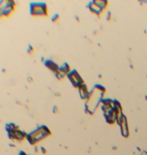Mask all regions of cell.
Instances as JSON below:
<instances>
[{"mask_svg": "<svg viewBox=\"0 0 147 155\" xmlns=\"http://www.w3.org/2000/svg\"><path fill=\"white\" fill-rule=\"evenodd\" d=\"M15 7H16L15 2L7 1V5L5 7V10H4V13H3L4 17H9V16L15 11Z\"/></svg>", "mask_w": 147, "mask_h": 155, "instance_id": "obj_5", "label": "cell"}, {"mask_svg": "<svg viewBox=\"0 0 147 155\" xmlns=\"http://www.w3.org/2000/svg\"><path fill=\"white\" fill-rule=\"evenodd\" d=\"M8 136L10 139L12 140H16V141H23L24 139H26L27 134L23 131H21L20 129H17L15 131H12V132L8 133Z\"/></svg>", "mask_w": 147, "mask_h": 155, "instance_id": "obj_4", "label": "cell"}, {"mask_svg": "<svg viewBox=\"0 0 147 155\" xmlns=\"http://www.w3.org/2000/svg\"><path fill=\"white\" fill-rule=\"evenodd\" d=\"M93 2L99 7V8H101L102 10H104V9H105L108 5V2L104 1V0H95V1H93Z\"/></svg>", "mask_w": 147, "mask_h": 155, "instance_id": "obj_10", "label": "cell"}, {"mask_svg": "<svg viewBox=\"0 0 147 155\" xmlns=\"http://www.w3.org/2000/svg\"><path fill=\"white\" fill-rule=\"evenodd\" d=\"M30 14L32 16H46L49 14L47 5L44 2H34L30 4Z\"/></svg>", "mask_w": 147, "mask_h": 155, "instance_id": "obj_2", "label": "cell"}, {"mask_svg": "<svg viewBox=\"0 0 147 155\" xmlns=\"http://www.w3.org/2000/svg\"><path fill=\"white\" fill-rule=\"evenodd\" d=\"M60 72L63 73L65 76H68L69 74H70L71 72H72V70H71V67L68 65L67 63H65L64 65H61L60 67Z\"/></svg>", "mask_w": 147, "mask_h": 155, "instance_id": "obj_9", "label": "cell"}, {"mask_svg": "<svg viewBox=\"0 0 147 155\" xmlns=\"http://www.w3.org/2000/svg\"><path fill=\"white\" fill-rule=\"evenodd\" d=\"M40 150H41V151H42V153H44V154H46V149H44V148L40 147Z\"/></svg>", "mask_w": 147, "mask_h": 155, "instance_id": "obj_14", "label": "cell"}, {"mask_svg": "<svg viewBox=\"0 0 147 155\" xmlns=\"http://www.w3.org/2000/svg\"><path fill=\"white\" fill-rule=\"evenodd\" d=\"M51 135V132L49 128L46 125H42L39 127L37 129H35L32 132L28 133L26 136V140L28 141V143L31 145H35L41 141L44 138L49 137V136Z\"/></svg>", "mask_w": 147, "mask_h": 155, "instance_id": "obj_1", "label": "cell"}, {"mask_svg": "<svg viewBox=\"0 0 147 155\" xmlns=\"http://www.w3.org/2000/svg\"><path fill=\"white\" fill-rule=\"evenodd\" d=\"M59 19H60V16H59V14H56V15H54V17L51 18V21H53V22H58Z\"/></svg>", "mask_w": 147, "mask_h": 155, "instance_id": "obj_13", "label": "cell"}, {"mask_svg": "<svg viewBox=\"0 0 147 155\" xmlns=\"http://www.w3.org/2000/svg\"><path fill=\"white\" fill-rule=\"evenodd\" d=\"M79 92H80V96L83 100H88L90 95V92L88 90V87L86 84H83L79 87Z\"/></svg>", "mask_w": 147, "mask_h": 155, "instance_id": "obj_6", "label": "cell"}, {"mask_svg": "<svg viewBox=\"0 0 147 155\" xmlns=\"http://www.w3.org/2000/svg\"><path fill=\"white\" fill-rule=\"evenodd\" d=\"M19 155H29V154H27V153H25V152H23V151H21Z\"/></svg>", "mask_w": 147, "mask_h": 155, "instance_id": "obj_15", "label": "cell"}, {"mask_svg": "<svg viewBox=\"0 0 147 155\" xmlns=\"http://www.w3.org/2000/svg\"><path fill=\"white\" fill-rule=\"evenodd\" d=\"M44 65L49 70H51V72H54V74L56 73H58L59 70H60V67H59L58 65H56V63L53 62V60H47L44 62Z\"/></svg>", "mask_w": 147, "mask_h": 155, "instance_id": "obj_7", "label": "cell"}, {"mask_svg": "<svg viewBox=\"0 0 147 155\" xmlns=\"http://www.w3.org/2000/svg\"><path fill=\"white\" fill-rule=\"evenodd\" d=\"M67 77L69 78V80H70L71 83L73 84V86L75 87V88L79 89V87L81 86V85L85 84L84 81H83V79L81 78V76L79 75V73H78L76 70H73Z\"/></svg>", "mask_w": 147, "mask_h": 155, "instance_id": "obj_3", "label": "cell"}, {"mask_svg": "<svg viewBox=\"0 0 147 155\" xmlns=\"http://www.w3.org/2000/svg\"><path fill=\"white\" fill-rule=\"evenodd\" d=\"M56 78H58L59 80H61V79H64V78L66 77L65 75L63 74V73H61V72H60V70H59L58 73H56Z\"/></svg>", "mask_w": 147, "mask_h": 155, "instance_id": "obj_12", "label": "cell"}, {"mask_svg": "<svg viewBox=\"0 0 147 155\" xmlns=\"http://www.w3.org/2000/svg\"><path fill=\"white\" fill-rule=\"evenodd\" d=\"M88 8L90 9L91 12H93L94 14H96V15H100V14L103 12V10H102L101 8H99V7L97 6L93 1H91L89 4H88Z\"/></svg>", "mask_w": 147, "mask_h": 155, "instance_id": "obj_8", "label": "cell"}, {"mask_svg": "<svg viewBox=\"0 0 147 155\" xmlns=\"http://www.w3.org/2000/svg\"><path fill=\"white\" fill-rule=\"evenodd\" d=\"M6 5H7V0H2V1H0V18L3 16Z\"/></svg>", "mask_w": 147, "mask_h": 155, "instance_id": "obj_11", "label": "cell"}]
</instances>
